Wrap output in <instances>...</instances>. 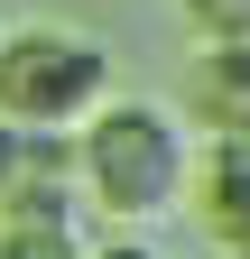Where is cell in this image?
Returning a JSON list of instances; mask_svg holds the SVG:
<instances>
[{"label":"cell","mask_w":250,"mask_h":259,"mask_svg":"<svg viewBox=\"0 0 250 259\" xmlns=\"http://www.w3.org/2000/svg\"><path fill=\"white\" fill-rule=\"evenodd\" d=\"M111 102V47L74 28H19L0 37V111L19 130H84Z\"/></svg>","instance_id":"7a4b0ae2"},{"label":"cell","mask_w":250,"mask_h":259,"mask_svg":"<svg viewBox=\"0 0 250 259\" xmlns=\"http://www.w3.org/2000/svg\"><path fill=\"white\" fill-rule=\"evenodd\" d=\"M74 176L93 194V213L111 222H158L195 194V139L167 102H111L74 130Z\"/></svg>","instance_id":"6da1fadb"},{"label":"cell","mask_w":250,"mask_h":259,"mask_svg":"<svg viewBox=\"0 0 250 259\" xmlns=\"http://www.w3.org/2000/svg\"><path fill=\"white\" fill-rule=\"evenodd\" d=\"M93 259H158V250H148V241L130 232V241H102V250H93Z\"/></svg>","instance_id":"52a82bcc"},{"label":"cell","mask_w":250,"mask_h":259,"mask_svg":"<svg viewBox=\"0 0 250 259\" xmlns=\"http://www.w3.org/2000/svg\"><path fill=\"white\" fill-rule=\"evenodd\" d=\"M185 28H195L204 47H223V37H250V0H176Z\"/></svg>","instance_id":"8992f818"},{"label":"cell","mask_w":250,"mask_h":259,"mask_svg":"<svg viewBox=\"0 0 250 259\" xmlns=\"http://www.w3.org/2000/svg\"><path fill=\"white\" fill-rule=\"evenodd\" d=\"M223 259H250V241H232V250H223Z\"/></svg>","instance_id":"ba28073f"},{"label":"cell","mask_w":250,"mask_h":259,"mask_svg":"<svg viewBox=\"0 0 250 259\" xmlns=\"http://www.w3.org/2000/svg\"><path fill=\"white\" fill-rule=\"evenodd\" d=\"M195 93H204V111H213V120H250V37L204 47V65H195Z\"/></svg>","instance_id":"277c9868"},{"label":"cell","mask_w":250,"mask_h":259,"mask_svg":"<svg viewBox=\"0 0 250 259\" xmlns=\"http://www.w3.org/2000/svg\"><path fill=\"white\" fill-rule=\"evenodd\" d=\"M0 259H93V232H56V222H0Z\"/></svg>","instance_id":"5b68a950"},{"label":"cell","mask_w":250,"mask_h":259,"mask_svg":"<svg viewBox=\"0 0 250 259\" xmlns=\"http://www.w3.org/2000/svg\"><path fill=\"white\" fill-rule=\"evenodd\" d=\"M195 185H204V222L223 232V250L250 241V120H213V148H204Z\"/></svg>","instance_id":"3957f363"}]
</instances>
